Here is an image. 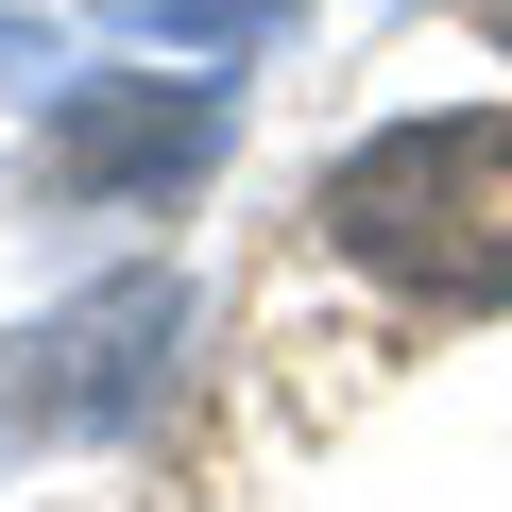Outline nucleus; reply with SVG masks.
Instances as JSON below:
<instances>
[{
  "instance_id": "obj_1",
  "label": "nucleus",
  "mask_w": 512,
  "mask_h": 512,
  "mask_svg": "<svg viewBox=\"0 0 512 512\" xmlns=\"http://www.w3.org/2000/svg\"><path fill=\"white\" fill-rule=\"evenodd\" d=\"M325 256L444 325L512 308V120L495 103H444V120H376L342 171H325Z\"/></svg>"
},
{
  "instance_id": "obj_2",
  "label": "nucleus",
  "mask_w": 512,
  "mask_h": 512,
  "mask_svg": "<svg viewBox=\"0 0 512 512\" xmlns=\"http://www.w3.org/2000/svg\"><path fill=\"white\" fill-rule=\"evenodd\" d=\"M171 342H188V291H86L69 325H35L18 342V376H0V410L18 427H120V410H154V376H171Z\"/></svg>"
},
{
  "instance_id": "obj_3",
  "label": "nucleus",
  "mask_w": 512,
  "mask_h": 512,
  "mask_svg": "<svg viewBox=\"0 0 512 512\" xmlns=\"http://www.w3.org/2000/svg\"><path fill=\"white\" fill-rule=\"evenodd\" d=\"M495 35H512V0H495Z\"/></svg>"
}]
</instances>
